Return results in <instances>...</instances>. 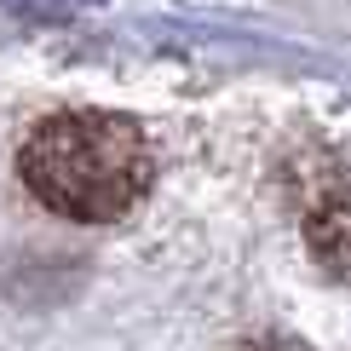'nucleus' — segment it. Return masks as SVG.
Instances as JSON below:
<instances>
[{
  "mask_svg": "<svg viewBox=\"0 0 351 351\" xmlns=\"http://www.w3.org/2000/svg\"><path fill=\"white\" fill-rule=\"evenodd\" d=\"M150 167L156 162L144 133L127 115L104 110H69L40 121L18 156L29 196L81 225H104L138 208V196L150 190Z\"/></svg>",
  "mask_w": 351,
  "mask_h": 351,
  "instance_id": "1",
  "label": "nucleus"
},
{
  "mask_svg": "<svg viewBox=\"0 0 351 351\" xmlns=\"http://www.w3.org/2000/svg\"><path fill=\"white\" fill-rule=\"evenodd\" d=\"M305 247L328 276L351 282V190H328L305 208Z\"/></svg>",
  "mask_w": 351,
  "mask_h": 351,
  "instance_id": "2",
  "label": "nucleus"
},
{
  "mask_svg": "<svg viewBox=\"0 0 351 351\" xmlns=\"http://www.w3.org/2000/svg\"><path fill=\"white\" fill-rule=\"evenodd\" d=\"M237 351H300L294 340H247V346H237Z\"/></svg>",
  "mask_w": 351,
  "mask_h": 351,
  "instance_id": "3",
  "label": "nucleus"
}]
</instances>
